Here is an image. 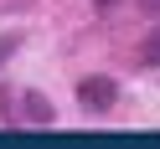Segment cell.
Wrapping results in <instances>:
<instances>
[{"instance_id": "277c9868", "label": "cell", "mask_w": 160, "mask_h": 149, "mask_svg": "<svg viewBox=\"0 0 160 149\" xmlns=\"http://www.w3.org/2000/svg\"><path fill=\"white\" fill-rule=\"evenodd\" d=\"M11 52H16V36H0V62H5Z\"/></svg>"}, {"instance_id": "5b68a950", "label": "cell", "mask_w": 160, "mask_h": 149, "mask_svg": "<svg viewBox=\"0 0 160 149\" xmlns=\"http://www.w3.org/2000/svg\"><path fill=\"white\" fill-rule=\"evenodd\" d=\"M145 11H155V16H160V0H145Z\"/></svg>"}, {"instance_id": "7a4b0ae2", "label": "cell", "mask_w": 160, "mask_h": 149, "mask_svg": "<svg viewBox=\"0 0 160 149\" xmlns=\"http://www.w3.org/2000/svg\"><path fill=\"white\" fill-rule=\"evenodd\" d=\"M26 113H31V118H52V108H47L42 98H26Z\"/></svg>"}, {"instance_id": "6da1fadb", "label": "cell", "mask_w": 160, "mask_h": 149, "mask_svg": "<svg viewBox=\"0 0 160 149\" xmlns=\"http://www.w3.org/2000/svg\"><path fill=\"white\" fill-rule=\"evenodd\" d=\"M78 98H83V108H114V82H108V77H88L83 87H78Z\"/></svg>"}, {"instance_id": "8992f818", "label": "cell", "mask_w": 160, "mask_h": 149, "mask_svg": "<svg viewBox=\"0 0 160 149\" xmlns=\"http://www.w3.org/2000/svg\"><path fill=\"white\" fill-rule=\"evenodd\" d=\"M93 5H114V0H93Z\"/></svg>"}, {"instance_id": "3957f363", "label": "cell", "mask_w": 160, "mask_h": 149, "mask_svg": "<svg viewBox=\"0 0 160 149\" xmlns=\"http://www.w3.org/2000/svg\"><path fill=\"white\" fill-rule=\"evenodd\" d=\"M145 62H150V67H160V36H155V41H150V52H145Z\"/></svg>"}]
</instances>
